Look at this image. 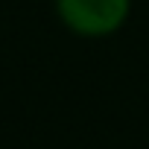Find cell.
Wrapping results in <instances>:
<instances>
[{
	"instance_id": "6da1fadb",
	"label": "cell",
	"mask_w": 149,
	"mask_h": 149,
	"mask_svg": "<svg viewBox=\"0 0 149 149\" xmlns=\"http://www.w3.org/2000/svg\"><path fill=\"white\" fill-rule=\"evenodd\" d=\"M132 12V0H56L58 21L82 38L117 32Z\"/></svg>"
}]
</instances>
